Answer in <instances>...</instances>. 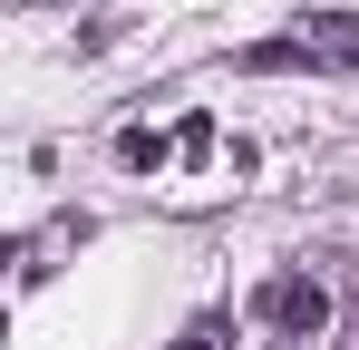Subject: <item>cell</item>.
<instances>
[{
  "label": "cell",
  "instance_id": "cell-1",
  "mask_svg": "<svg viewBox=\"0 0 359 350\" xmlns=\"http://www.w3.org/2000/svg\"><path fill=\"white\" fill-rule=\"evenodd\" d=\"M233 68L243 78H292V68L330 78V68H359V20H301L292 39H252Z\"/></svg>",
  "mask_w": 359,
  "mask_h": 350
},
{
  "label": "cell",
  "instance_id": "cell-2",
  "mask_svg": "<svg viewBox=\"0 0 359 350\" xmlns=\"http://www.w3.org/2000/svg\"><path fill=\"white\" fill-rule=\"evenodd\" d=\"M252 321H262V331H292V341H311V331L330 321V292L311 283V273H272V283L252 292Z\"/></svg>",
  "mask_w": 359,
  "mask_h": 350
},
{
  "label": "cell",
  "instance_id": "cell-3",
  "mask_svg": "<svg viewBox=\"0 0 359 350\" xmlns=\"http://www.w3.org/2000/svg\"><path fill=\"white\" fill-rule=\"evenodd\" d=\"M165 156H175V146H165V136H146V127H126V136H117V166H136V175L165 166Z\"/></svg>",
  "mask_w": 359,
  "mask_h": 350
},
{
  "label": "cell",
  "instance_id": "cell-4",
  "mask_svg": "<svg viewBox=\"0 0 359 350\" xmlns=\"http://www.w3.org/2000/svg\"><path fill=\"white\" fill-rule=\"evenodd\" d=\"M175 156H184V166L214 156V117H184V127H175Z\"/></svg>",
  "mask_w": 359,
  "mask_h": 350
},
{
  "label": "cell",
  "instance_id": "cell-5",
  "mask_svg": "<svg viewBox=\"0 0 359 350\" xmlns=\"http://www.w3.org/2000/svg\"><path fill=\"white\" fill-rule=\"evenodd\" d=\"M175 350H224V311H204V321H184Z\"/></svg>",
  "mask_w": 359,
  "mask_h": 350
},
{
  "label": "cell",
  "instance_id": "cell-6",
  "mask_svg": "<svg viewBox=\"0 0 359 350\" xmlns=\"http://www.w3.org/2000/svg\"><path fill=\"white\" fill-rule=\"evenodd\" d=\"M350 350H359V331H350Z\"/></svg>",
  "mask_w": 359,
  "mask_h": 350
}]
</instances>
